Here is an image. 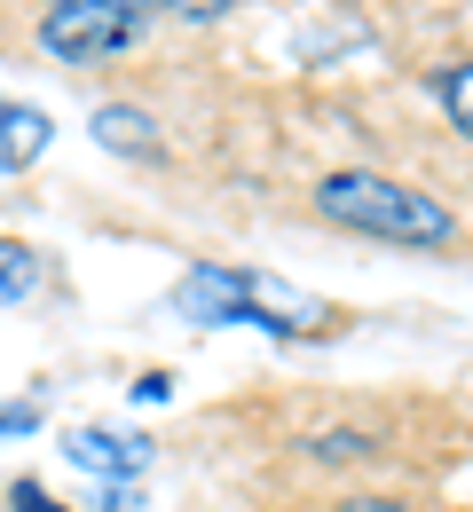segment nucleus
<instances>
[{"label": "nucleus", "mask_w": 473, "mask_h": 512, "mask_svg": "<svg viewBox=\"0 0 473 512\" xmlns=\"http://www.w3.org/2000/svg\"><path fill=\"white\" fill-rule=\"evenodd\" d=\"M316 213L355 229V237H379V245H410V253H442L458 237L450 205L426 190H410L395 174H371V166H347V174H324L316 182Z\"/></svg>", "instance_id": "nucleus-1"}, {"label": "nucleus", "mask_w": 473, "mask_h": 512, "mask_svg": "<svg viewBox=\"0 0 473 512\" xmlns=\"http://www.w3.org/2000/svg\"><path fill=\"white\" fill-rule=\"evenodd\" d=\"M174 308L205 331H221V323H261V331H284V339L324 331V300L292 292L284 276H261V268H229V260H198L174 284Z\"/></svg>", "instance_id": "nucleus-2"}, {"label": "nucleus", "mask_w": 473, "mask_h": 512, "mask_svg": "<svg viewBox=\"0 0 473 512\" xmlns=\"http://www.w3.org/2000/svg\"><path fill=\"white\" fill-rule=\"evenodd\" d=\"M150 16H158V0H56L40 16V48L64 64H111L150 32Z\"/></svg>", "instance_id": "nucleus-3"}, {"label": "nucleus", "mask_w": 473, "mask_h": 512, "mask_svg": "<svg viewBox=\"0 0 473 512\" xmlns=\"http://www.w3.org/2000/svg\"><path fill=\"white\" fill-rule=\"evenodd\" d=\"M64 457L79 465V473H103V481H142L150 442H142V434H103V426H79V434H64Z\"/></svg>", "instance_id": "nucleus-4"}, {"label": "nucleus", "mask_w": 473, "mask_h": 512, "mask_svg": "<svg viewBox=\"0 0 473 512\" xmlns=\"http://www.w3.org/2000/svg\"><path fill=\"white\" fill-rule=\"evenodd\" d=\"M48 142H56V119H48L40 103H0V174L40 166V158H48Z\"/></svg>", "instance_id": "nucleus-5"}, {"label": "nucleus", "mask_w": 473, "mask_h": 512, "mask_svg": "<svg viewBox=\"0 0 473 512\" xmlns=\"http://www.w3.org/2000/svg\"><path fill=\"white\" fill-rule=\"evenodd\" d=\"M95 142L119 150V158H158V150H166V142H158V119H150V111H127V103H103V111H95Z\"/></svg>", "instance_id": "nucleus-6"}, {"label": "nucleus", "mask_w": 473, "mask_h": 512, "mask_svg": "<svg viewBox=\"0 0 473 512\" xmlns=\"http://www.w3.org/2000/svg\"><path fill=\"white\" fill-rule=\"evenodd\" d=\"M426 87H434V103H442V119L473 142V64H442L426 71Z\"/></svg>", "instance_id": "nucleus-7"}, {"label": "nucleus", "mask_w": 473, "mask_h": 512, "mask_svg": "<svg viewBox=\"0 0 473 512\" xmlns=\"http://www.w3.org/2000/svg\"><path fill=\"white\" fill-rule=\"evenodd\" d=\"M32 292H40V253L24 237H0V308H16Z\"/></svg>", "instance_id": "nucleus-8"}, {"label": "nucleus", "mask_w": 473, "mask_h": 512, "mask_svg": "<svg viewBox=\"0 0 473 512\" xmlns=\"http://www.w3.org/2000/svg\"><path fill=\"white\" fill-rule=\"evenodd\" d=\"M379 434H363V426H332V434H308V457L316 465H347V457H371Z\"/></svg>", "instance_id": "nucleus-9"}, {"label": "nucleus", "mask_w": 473, "mask_h": 512, "mask_svg": "<svg viewBox=\"0 0 473 512\" xmlns=\"http://www.w3.org/2000/svg\"><path fill=\"white\" fill-rule=\"evenodd\" d=\"M166 16H182V24H213V16H229L237 0H158Z\"/></svg>", "instance_id": "nucleus-10"}, {"label": "nucleus", "mask_w": 473, "mask_h": 512, "mask_svg": "<svg viewBox=\"0 0 473 512\" xmlns=\"http://www.w3.org/2000/svg\"><path fill=\"white\" fill-rule=\"evenodd\" d=\"M8 505H16V512H64L48 489H40V481H16V489H8Z\"/></svg>", "instance_id": "nucleus-11"}, {"label": "nucleus", "mask_w": 473, "mask_h": 512, "mask_svg": "<svg viewBox=\"0 0 473 512\" xmlns=\"http://www.w3.org/2000/svg\"><path fill=\"white\" fill-rule=\"evenodd\" d=\"M32 426H40L32 402H8V410H0V442H8V434H32Z\"/></svg>", "instance_id": "nucleus-12"}, {"label": "nucleus", "mask_w": 473, "mask_h": 512, "mask_svg": "<svg viewBox=\"0 0 473 512\" xmlns=\"http://www.w3.org/2000/svg\"><path fill=\"white\" fill-rule=\"evenodd\" d=\"M135 505H142L135 481H103V512H135Z\"/></svg>", "instance_id": "nucleus-13"}, {"label": "nucleus", "mask_w": 473, "mask_h": 512, "mask_svg": "<svg viewBox=\"0 0 473 512\" xmlns=\"http://www.w3.org/2000/svg\"><path fill=\"white\" fill-rule=\"evenodd\" d=\"M135 394H142V402H166V394H174V379H166V371H150V379H135Z\"/></svg>", "instance_id": "nucleus-14"}, {"label": "nucleus", "mask_w": 473, "mask_h": 512, "mask_svg": "<svg viewBox=\"0 0 473 512\" xmlns=\"http://www.w3.org/2000/svg\"><path fill=\"white\" fill-rule=\"evenodd\" d=\"M339 512H410V505H387V497H347Z\"/></svg>", "instance_id": "nucleus-15"}, {"label": "nucleus", "mask_w": 473, "mask_h": 512, "mask_svg": "<svg viewBox=\"0 0 473 512\" xmlns=\"http://www.w3.org/2000/svg\"><path fill=\"white\" fill-rule=\"evenodd\" d=\"M48 8H56V0H48Z\"/></svg>", "instance_id": "nucleus-16"}]
</instances>
